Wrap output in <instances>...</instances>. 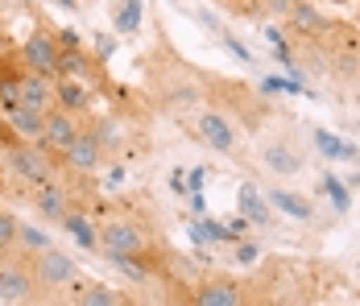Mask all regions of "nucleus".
I'll return each mask as SVG.
<instances>
[{
	"label": "nucleus",
	"instance_id": "nucleus-2",
	"mask_svg": "<svg viewBox=\"0 0 360 306\" xmlns=\"http://www.w3.org/2000/svg\"><path fill=\"white\" fill-rule=\"evenodd\" d=\"M30 269H34L37 290H63V286H75V281H79V265H75V257H67V253L54 248V244L30 257Z\"/></svg>",
	"mask_w": 360,
	"mask_h": 306
},
{
	"label": "nucleus",
	"instance_id": "nucleus-20",
	"mask_svg": "<svg viewBox=\"0 0 360 306\" xmlns=\"http://www.w3.org/2000/svg\"><path fill=\"white\" fill-rule=\"evenodd\" d=\"M71 302H79V306H120L124 298H120L112 286H104V281H91V286H75Z\"/></svg>",
	"mask_w": 360,
	"mask_h": 306
},
{
	"label": "nucleus",
	"instance_id": "nucleus-6",
	"mask_svg": "<svg viewBox=\"0 0 360 306\" xmlns=\"http://www.w3.org/2000/svg\"><path fill=\"white\" fill-rule=\"evenodd\" d=\"M195 133H199V141H203L207 149H216V153H236V145H240L236 125H232L224 112H199V116H195Z\"/></svg>",
	"mask_w": 360,
	"mask_h": 306
},
{
	"label": "nucleus",
	"instance_id": "nucleus-17",
	"mask_svg": "<svg viewBox=\"0 0 360 306\" xmlns=\"http://www.w3.org/2000/svg\"><path fill=\"white\" fill-rule=\"evenodd\" d=\"M240 215H245L249 224H261V228H265V224H278L274 207L261 199V191H257L252 182H245V186H240Z\"/></svg>",
	"mask_w": 360,
	"mask_h": 306
},
{
	"label": "nucleus",
	"instance_id": "nucleus-23",
	"mask_svg": "<svg viewBox=\"0 0 360 306\" xmlns=\"http://www.w3.org/2000/svg\"><path fill=\"white\" fill-rule=\"evenodd\" d=\"M17 228H21V219L8 207H0V257L17 253Z\"/></svg>",
	"mask_w": 360,
	"mask_h": 306
},
{
	"label": "nucleus",
	"instance_id": "nucleus-4",
	"mask_svg": "<svg viewBox=\"0 0 360 306\" xmlns=\"http://www.w3.org/2000/svg\"><path fill=\"white\" fill-rule=\"evenodd\" d=\"M34 298H37L34 269L25 261H17V253H8L0 261V302H34Z\"/></svg>",
	"mask_w": 360,
	"mask_h": 306
},
{
	"label": "nucleus",
	"instance_id": "nucleus-25",
	"mask_svg": "<svg viewBox=\"0 0 360 306\" xmlns=\"http://www.w3.org/2000/svg\"><path fill=\"white\" fill-rule=\"evenodd\" d=\"M319 191H323L327 199L335 203V211H348V191H344V182H335V178H323V182H319Z\"/></svg>",
	"mask_w": 360,
	"mask_h": 306
},
{
	"label": "nucleus",
	"instance_id": "nucleus-13",
	"mask_svg": "<svg viewBox=\"0 0 360 306\" xmlns=\"http://www.w3.org/2000/svg\"><path fill=\"white\" fill-rule=\"evenodd\" d=\"M4 116H8V129H13V136H21V141H37V145H41L46 112H37V108H25V103H17V108H8Z\"/></svg>",
	"mask_w": 360,
	"mask_h": 306
},
{
	"label": "nucleus",
	"instance_id": "nucleus-21",
	"mask_svg": "<svg viewBox=\"0 0 360 306\" xmlns=\"http://www.w3.org/2000/svg\"><path fill=\"white\" fill-rule=\"evenodd\" d=\"M41 248H50V236L37 228V224H21L17 228V253H25V257H34Z\"/></svg>",
	"mask_w": 360,
	"mask_h": 306
},
{
	"label": "nucleus",
	"instance_id": "nucleus-16",
	"mask_svg": "<svg viewBox=\"0 0 360 306\" xmlns=\"http://www.w3.org/2000/svg\"><path fill=\"white\" fill-rule=\"evenodd\" d=\"M54 103L67 108V112H83V108L91 103V91H87L79 79H71V75H58V83H54Z\"/></svg>",
	"mask_w": 360,
	"mask_h": 306
},
{
	"label": "nucleus",
	"instance_id": "nucleus-10",
	"mask_svg": "<svg viewBox=\"0 0 360 306\" xmlns=\"http://www.w3.org/2000/svg\"><path fill=\"white\" fill-rule=\"evenodd\" d=\"M17 103L37 108V112H50V108H54V79H50V75H37V70H25V67H21Z\"/></svg>",
	"mask_w": 360,
	"mask_h": 306
},
{
	"label": "nucleus",
	"instance_id": "nucleus-27",
	"mask_svg": "<svg viewBox=\"0 0 360 306\" xmlns=\"http://www.w3.org/2000/svg\"><path fill=\"white\" fill-rule=\"evenodd\" d=\"M232 257H236V265H257V257H261V248H257L252 240H240Z\"/></svg>",
	"mask_w": 360,
	"mask_h": 306
},
{
	"label": "nucleus",
	"instance_id": "nucleus-7",
	"mask_svg": "<svg viewBox=\"0 0 360 306\" xmlns=\"http://www.w3.org/2000/svg\"><path fill=\"white\" fill-rule=\"evenodd\" d=\"M79 133H83V125H79V112H67V108H58V103L46 112L41 145H46L50 153H63V149H67V145H71Z\"/></svg>",
	"mask_w": 360,
	"mask_h": 306
},
{
	"label": "nucleus",
	"instance_id": "nucleus-5",
	"mask_svg": "<svg viewBox=\"0 0 360 306\" xmlns=\"http://www.w3.org/2000/svg\"><path fill=\"white\" fill-rule=\"evenodd\" d=\"M100 253L104 257H137L145 253V236L141 228L133 224V219H108L104 228H100Z\"/></svg>",
	"mask_w": 360,
	"mask_h": 306
},
{
	"label": "nucleus",
	"instance_id": "nucleus-22",
	"mask_svg": "<svg viewBox=\"0 0 360 306\" xmlns=\"http://www.w3.org/2000/svg\"><path fill=\"white\" fill-rule=\"evenodd\" d=\"M87 70H91V63H87V54H83L79 46H63V50H58V75L79 79V75H87Z\"/></svg>",
	"mask_w": 360,
	"mask_h": 306
},
{
	"label": "nucleus",
	"instance_id": "nucleus-14",
	"mask_svg": "<svg viewBox=\"0 0 360 306\" xmlns=\"http://www.w3.org/2000/svg\"><path fill=\"white\" fill-rule=\"evenodd\" d=\"M286 17H290V30H294V34H307V37L327 34V25H331V21H327L323 13H319L315 4H307V0H294Z\"/></svg>",
	"mask_w": 360,
	"mask_h": 306
},
{
	"label": "nucleus",
	"instance_id": "nucleus-15",
	"mask_svg": "<svg viewBox=\"0 0 360 306\" xmlns=\"http://www.w3.org/2000/svg\"><path fill=\"white\" fill-rule=\"evenodd\" d=\"M141 17H145L141 0H116V4H112V34L133 37L137 30H141Z\"/></svg>",
	"mask_w": 360,
	"mask_h": 306
},
{
	"label": "nucleus",
	"instance_id": "nucleus-29",
	"mask_svg": "<svg viewBox=\"0 0 360 306\" xmlns=\"http://www.w3.org/2000/svg\"><path fill=\"white\" fill-rule=\"evenodd\" d=\"M203 182H207V170H203V166L186 170V195H191V191H203Z\"/></svg>",
	"mask_w": 360,
	"mask_h": 306
},
{
	"label": "nucleus",
	"instance_id": "nucleus-1",
	"mask_svg": "<svg viewBox=\"0 0 360 306\" xmlns=\"http://www.w3.org/2000/svg\"><path fill=\"white\" fill-rule=\"evenodd\" d=\"M4 166H8V174H13L21 186H30V191L54 178V158H50V149L37 145V141H21V136H13V145H8V153H4Z\"/></svg>",
	"mask_w": 360,
	"mask_h": 306
},
{
	"label": "nucleus",
	"instance_id": "nucleus-11",
	"mask_svg": "<svg viewBox=\"0 0 360 306\" xmlns=\"http://www.w3.org/2000/svg\"><path fill=\"white\" fill-rule=\"evenodd\" d=\"M30 203H34V211L41 219H54V224H63V215L71 211V207H67V186H63L58 178L34 186V191H30Z\"/></svg>",
	"mask_w": 360,
	"mask_h": 306
},
{
	"label": "nucleus",
	"instance_id": "nucleus-8",
	"mask_svg": "<svg viewBox=\"0 0 360 306\" xmlns=\"http://www.w3.org/2000/svg\"><path fill=\"white\" fill-rule=\"evenodd\" d=\"M63 158H67V166H71V170L91 174V170H100V162H104V141L96 136V129H83V133L63 149Z\"/></svg>",
	"mask_w": 360,
	"mask_h": 306
},
{
	"label": "nucleus",
	"instance_id": "nucleus-9",
	"mask_svg": "<svg viewBox=\"0 0 360 306\" xmlns=\"http://www.w3.org/2000/svg\"><path fill=\"white\" fill-rule=\"evenodd\" d=\"M257 162H261L269 174H278V178H294V174H302V153H298L290 141H265L261 153H257Z\"/></svg>",
	"mask_w": 360,
	"mask_h": 306
},
{
	"label": "nucleus",
	"instance_id": "nucleus-31",
	"mask_svg": "<svg viewBox=\"0 0 360 306\" xmlns=\"http://www.w3.org/2000/svg\"><path fill=\"white\" fill-rule=\"evenodd\" d=\"M8 58V42H4V30H0V63Z\"/></svg>",
	"mask_w": 360,
	"mask_h": 306
},
{
	"label": "nucleus",
	"instance_id": "nucleus-30",
	"mask_svg": "<svg viewBox=\"0 0 360 306\" xmlns=\"http://www.w3.org/2000/svg\"><path fill=\"white\" fill-rule=\"evenodd\" d=\"M170 191H174V195H186V170L170 174Z\"/></svg>",
	"mask_w": 360,
	"mask_h": 306
},
{
	"label": "nucleus",
	"instance_id": "nucleus-24",
	"mask_svg": "<svg viewBox=\"0 0 360 306\" xmlns=\"http://www.w3.org/2000/svg\"><path fill=\"white\" fill-rule=\"evenodd\" d=\"M315 145L323 149L331 162H335V158H348V162H352V153H356V149H352L348 141H340V136H331V133H315Z\"/></svg>",
	"mask_w": 360,
	"mask_h": 306
},
{
	"label": "nucleus",
	"instance_id": "nucleus-32",
	"mask_svg": "<svg viewBox=\"0 0 360 306\" xmlns=\"http://www.w3.org/2000/svg\"><path fill=\"white\" fill-rule=\"evenodd\" d=\"M174 4H179V0H174Z\"/></svg>",
	"mask_w": 360,
	"mask_h": 306
},
{
	"label": "nucleus",
	"instance_id": "nucleus-3",
	"mask_svg": "<svg viewBox=\"0 0 360 306\" xmlns=\"http://www.w3.org/2000/svg\"><path fill=\"white\" fill-rule=\"evenodd\" d=\"M58 50H63L58 46V34H50L46 25H37L34 34L25 37V46H21V67L58 79Z\"/></svg>",
	"mask_w": 360,
	"mask_h": 306
},
{
	"label": "nucleus",
	"instance_id": "nucleus-28",
	"mask_svg": "<svg viewBox=\"0 0 360 306\" xmlns=\"http://www.w3.org/2000/svg\"><path fill=\"white\" fill-rule=\"evenodd\" d=\"M112 54H116V34H96V58L108 63Z\"/></svg>",
	"mask_w": 360,
	"mask_h": 306
},
{
	"label": "nucleus",
	"instance_id": "nucleus-19",
	"mask_svg": "<svg viewBox=\"0 0 360 306\" xmlns=\"http://www.w3.org/2000/svg\"><path fill=\"white\" fill-rule=\"evenodd\" d=\"M63 228L71 232V240L79 244V248H87V253H96V248H100V232L91 228V219H87V215L67 211V215H63Z\"/></svg>",
	"mask_w": 360,
	"mask_h": 306
},
{
	"label": "nucleus",
	"instance_id": "nucleus-18",
	"mask_svg": "<svg viewBox=\"0 0 360 306\" xmlns=\"http://www.w3.org/2000/svg\"><path fill=\"white\" fill-rule=\"evenodd\" d=\"M269 207L274 211H282V215H290V219H302V224H311L315 219V207L307 203L302 195H290V191H269Z\"/></svg>",
	"mask_w": 360,
	"mask_h": 306
},
{
	"label": "nucleus",
	"instance_id": "nucleus-26",
	"mask_svg": "<svg viewBox=\"0 0 360 306\" xmlns=\"http://www.w3.org/2000/svg\"><path fill=\"white\" fill-rule=\"evenodd\" d=\"M219 42H224V46H228V50H232V54H236V63H245V67H252V63H257V58H252L249 54V46H245V42H240V37H232L228 34V30H219Z\"/></svg>",
	"mask_w": 360,
	"mask_h": 306
},
{
	"label": "nucleus",
	"instance_id": "nucleus-12",
	"mask_svg": "<svg viewBox=\"0 0 360 306\" xmlns=\"http://www.w3.org/2000/svg\"><path fill=\"white\" fill-rule=\"evenodd\" d=\"M195 302L199 306H240L245 294L232 277H212V281H199L195 286Z\"/></svg>",
	"mask_w": 360,
	"mask_h": 306
}]
</instances>
